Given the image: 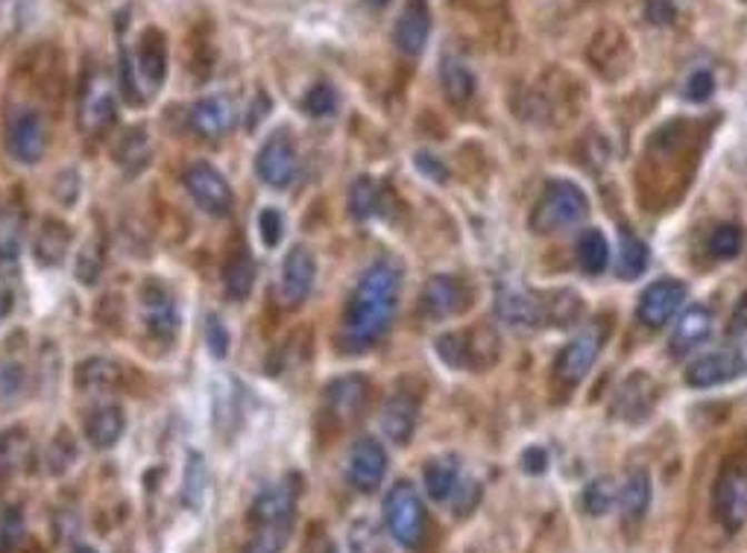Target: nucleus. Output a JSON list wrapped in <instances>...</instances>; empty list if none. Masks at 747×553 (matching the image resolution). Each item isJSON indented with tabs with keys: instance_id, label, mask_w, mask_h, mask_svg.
I'll return each instance as SVG.
<instances>
[{
	"instance_id": "obj_1",
	"label": "nucleus",
	"mask_w": 747,
	"mask_h": 553,
	"mask_svg": "<svg viewBox=\"0 0 747 553\" xmlns=\"http://www.w3.org/2000/svg\"><path fill=\"white\" fill-rule=\"evenodd\" d=\"M399 284H402V273L394 261H376L361 275L346 308V338L358 352L387 334L396 313Z\"/></svg>"
},
{
	"instance_id": "obj_2",
	"label": "nucleus",
	"mask_w": 747,
	"mask_h": 553,
	"mask_svg": "<svg viewBox=\"0 0 747 553\" xmlns=\"http://www.w3.org/2000/svg\"><path fill=\"white\" fill-rule=\"evenodd\" d=\"M297 519V490L273 483L258 492L249 506V542L243 553H281Z\"/></svg>"
},
{
	"instance_id": "obj_3",
	"label": "nucleus",
	"mask_w": 747,
	"mask_h": 553,
	"mask_svg": "<svg viewBox=\"0 0 747 553\" xmlns=\"http://www.w3.org/2000/svg\"><path fill=\"white\" fill-rule=\"evenodd\" d=\"M713 515L727 533H739L747 522V442L724 458L713 483Z\"/></svg>"
},
{
	"instance_id": "obj_4",
	"label": "nucleus",
	"mask_w": 747,
	"mask_h": 553,
	"mask_svg": "<svg viewBox=\"0 0 747 553\" xmlns=\"http://www.w3.org/2000/svg\"><path fill=\"white\" fill-rule=\"evenodd\" d=\"M589 211L587 193L580 191L575 182H548L546 191L539 193L534 214H530V229L537 234H557L562 229L578 225Z\"/></svg>"
},
{
	"instance_id": "obj_5",
	"label": "nucleus",
	"mask_w": 747,
	"mask_h": 553,
	"mask_svg": "<svg viewBox=\"0 0 747 553\" xmlns=\"http://www.w3.org/2000/svg\"><path fill=\"white\" fill-rule=\"evenodd\" d=\"M385 522L394 539L408 551H419L426 542V506L410 481H399L385 495Z\"/></svg>"
},
{
	"instance_id": "obj_6",
	"label": "nucleus",
	"mask_w": 747,
	"mask_h": 553,
	"mask_svg": "<svg viewBox=\"0 0 747 553\" xmlns=\"http://www.w3.org/2000/svg\"><path fill=\"white\" fill-rule=\"evenodd\" d=\"M587 59L592 71L607 82H619L634 68V44L627 32L616 24H607L595 32L587 48Z\"/></svg>"
},
{
	"instance_id": "obj_7",
	"label": "nucleus",
	"mask_w": 747,
	"mask_h": 553,
	"mask_svg": "<svg viewBox=\"0 0 747 553\" xmlns=\"http://www.w3.org/2000/svg\"><path fill=\"white\" fill-rule=\"evenodd\" d=\"M469 305H472V290L458 275L428 279L422 296H419V311L426 313L428 320H451V316L467 311Z\"/></svg>"
},
{
	"instance_id": "obj_8",
	"label": "nucleus",
	"mask_w": 747,
	"mask_h": 553,
	"mask_svg": "<svg viewBox=\"0 0 747 553\" xmlns=\"http://www.w3.org/2000/svg\"><path fill=\"white\" fill-rule=\"evenodd\" d=\"M186 188L193 197V202H197L206 214L226 217L232 211L235 205L232 188H229V182L223 179V173L211 168V164H206V161H197V164H191V168L186 170Z\"/></svg>"
},
{
	"instance_id": "obj_9",
	"label": "nucleus",
	"mask_w": 747,
	"mask_h": 553,
	"mask_svg": "<svg viewBox=\"0 0 747 553\" xmlns=\"http://www.w3.org/2000/svg\"><path fill=\"white\" fill-rule=\"evenodd\" d=\"M114 123V86L100 71H91L80 91V127L89 135H100Z\"/></svg>"
},
{
	"instance_id": "obj_10",
	"label": "nucleus",
	"mask_w": 747,
	"mask_h": 553,
	"mask_svg": "<svg viewBox=\"0 0 747 553\" xmlns=\"http://www.w3.org/2000/svg\"><path fill=\"white\" fill-rule=\"evenodd\" d=\"M48 147V129H44V118L32 109H21V112L9 114L7 121V150L9 155L21 164H36L44 155Z\"/></svg>"
},
{
	"instance_id": "obj_11",
	"label": "nucleus",
	"mask_w": 747,
	"mask_h": 553,
	"mask_svg": "<svg viewBox=\"0 0 747 553\" xmlns=\"http://www.w3.org/2000/svg\"><path fill=\"white\" fill-rule=\"evenodd\" d=\"M387 474V451L381 449V442L363 436L349 451V463H346V481L352 483L355 490L370 495L381 486Z\"/></svg>"
},
{
	"instance_id": "obj_12",
	"label": "nucleus",
	"mask_w": 747,
	"mask_h": 553,
	"mask_svg": "<svg viewBox=\"0 0 747 553\" xmlns=\"http://www.w3.org/2000/svg\"><path fill=\"white\" fill-rule=\"evenodd\" d=\"M601 343H604L601 329L580 331L578 338L571 340V343L560 352V358H557V363H555L557 381L566 386L580 384V381L587 378L589 369L595 366V361H598Z\"/></svg>"
},
{
	"instance_id": "obj_13",
	"label": "nucleus",
	"mask_w": 747,
	"mask_h": 553,
	"mask_svg": "<svg viewBox=\"0 0 747 553\" xmlns=\"http://www.w3.org/2000/svg\"><path fill=\"white\" fill-rule=\"evenodd\" d=\"M654 404H657V384L651 381V375L634 372L621 381V386L612 395L610 413L627 425H634V422H645L651 416Z\"/></svg>"
},
{
	"instance_id": "obj_14",
	"label": "nucleus",
	"mask_w": 747,
	"mask_h": 553,
	"mask_svg": "<svg viewBox=\"0 0 747 553\" xmlns=\"http://www.w3.org/2000/svg\"><path fill=\"white\" fill-rule=\"evenodd\" d=\"M745 369H747V349L745 345H733V349H721V352L698 358V361L689 366V372H686V381H689V386L707 390V386H718L724 384V381L739 378Z\"/></svg>"
},
{
	"instance_id": "obj_15",
	"label": "nucleus",
	"mask_w": 747,
	"mask_h": 553,
	"mask_svg": "<svg viewBox=\"0 0 747 553\" xmlns=\"http://www.w3.org/2000/svg\"><path fill=\"white\" fill-rule=\"evenodd\" d=\"M256 170L258 177L265 179V184H270V188H288L299 173V159L293 144H290V138L281 135V132L273 138H267V144L258 150Z\"/></svg>"
},
{
	"instance_id": "obj_16",
	"label": "nucleus",
	"mask_w": 747,
	"mask_h": 553,
	"mask_svg": "<svg viewBox=\"0 0 747 553\" xmlns=\"http://www.w3.org/2000/svg\"><path fill=\"white\" fill-rule=\"evenodd\" d=\"M686 299V288L675 279L654 281L651 288H645V293L639 296V320L648 325V329H659L666 325Z\"/></svg>"
},
{
	"instance_id": "obj_17",
	"label": "nucleus",
	"mask_w": 747,
	"mask_h": 553,
	"mask_svg": "<svg viewBox=\"0 0 747 553\" xmlns=\"http://www.w3.org/2000/svg\"><path fill=\"white\" fill-rule=\"evenodd\" d=\"M317 279V261L306 247H293L290 255L285 258V270H281V299L288 308H299L308 299Z\"/></svg>"
},
{
	"instance_id": "obj_18",
	"label": "nucleus",
	"mask_w": 747,
	"mask_h": 553,
	"mask_svg": "<svg viewBox=\"0 0 747 553\" xmlns=\"http://www.w3.org/2000/svg\"><path fill=\"white\" fill-rule=\"evenodd\" d=\"M132 64H136L138 80L147 82V89H159L161 82L168 80V39H165V32L156 30V27L141 32Z\"/></svg>"
},
{
	"instance_id": "obj_19",
	"label": "nucleus",
	"mask_w": 747,
	"mask_h": 553,
	"mask_svg": "<svg viewBox=\"0 0 747 553\" xmlns=\"http://www.w3.org/2000/svg\"><path fill=\"white\" fill-rule=\"evenodd\" d=\"M428 32H431V12H428L426 0H408L396 24V48L402 50L405 57H419L428 44Z\"/></svg>"
},
{
	"instance_id": "obj_20",
	"label": "nucleus",
	"mask_w": 747,
	"mask_h": 553,
	"mask_svg": "<svg viewBox=\"0 0 747 553\" xmlns=\"http://www.w3.org/2000/svg\"><path fill=\"white\" fill-rule=\"evenodd\" d=\"M498 320L516 329H539L542 325V305H539L537 290L505 288L496 302Z\"/></svg>"
},
{
	"instance_id": "obj_21",
	"label": "nucleus",
	"mask_w": 747,
	"mask_h": 553,
	"mask_svg": "<svg viewBox=\"0 0 747 553\" xmlns=\"http://www.w3.org/2000/svg\"><path fill=\"white\" fill-rule=\"evenodd\" d=\"M235 123V103L229 97H202L191 109V129L202 138L226 135Z\"/></svg>"
},
{
	"instance_id": "obj_22",
	"label": "nucleus",
	"mask_w": 747,
	"mask_h": 553,
	"mask_svg": "<svg viewBox=\"0 0 747 553\" xmlns=\"http://www.w3.org/2000/svg\"><path fill=\"white\" fill-rule=\"evenodd\" d=\"M141 299H145L147 329L153 331L156 338H161V340L173 338V334H177V325H179V313H177V305H173V299H170L168 290L150 281V284L141 290Z\"/></svg>"
},
{
	"instance_id": "obj_23",
	"label": "nucleus",
	"mask_w": 747,
	"mask_h": 553,
	"mask_svg": "<svg viewBox=\"0 0 747 553\" xmlns=\"http://www.w3.org/2000/svg\"><path fill=\"white\" fill-rule=\"evenodd\" d=\"M417 416L419 401L408 393H396L387 399L385 410H381V428L396 445H408L414 428H417Z\"/></svg>"
},
{
	"instance_id": "obj_24",
	"label": "nucleus",
	"mask_w": 747,
	"mask_h": 553,
	"mask_svg": "<svg viewBox=\"0 0 747 553\" xmlns=\"http://www.w3.org/2000/svg\"><path fill=\"white\" fill-rule=\"evenodd\" d=\"M709 331H713V313L707 308H689V311L677 320L675 331H671V354L680 358V354H689L691 349H698L704 340L709 338Z\"/></svg>"
},
{
	"instance_id": "obj_25",
	"label": "nucleus",
	"mask_w": 747,
	"mask_h": 553,
	"mask_svg": "<svg viewBox=\"0 0 747 553\" xmlns=\"http://www.w3.org/2000/svg\"><path fill=\"white\" fill-rule=\"evenodd\" d=\"M619 504L625 530L639 527L645 513H648V506H651V477H648V472L627 474L625 486L619 492Z\"/></svg>"
},
{
	"instance_id": "obj_26",
	"label": "nucleus",
	"mask_w": 747,
	"mask_h": 553,
	"mask_svg": "<svg viewBox=\"0 0 747 553\" xmlns=\"http://www.w3.org/2000/svg\"><path fill=\"white\" fill-rule=\"evenodd\" d=\"M326 399H329L331 410L338 419H358L367 408V399H370V384L363 378H343V381H335V384L326 390Z\"/></svg>"
},
{
	"instance_id": "obj_27",
	"label": "nucleus",
	"mask_w": 747,
	"mask_h": 553,
	"mask_svg": "<svg viewBox=\"0 0 747 553\" xmlns=\"http://www.w3.org/2000/svg\"><path fill=\"white\" fill-rule=\"evenodd\" d=\"M127 419L118 404H103L97 408L89 419H86V436L94 449H112L123 436Z\"/></svg>"
},
{
	"instance_id": "obj_28",
	"label": "nucleus",
	"mask_w": 747,
	"mask_h": 553,
	"mask_svg": "<svg viewBox=\"0 0 747 553\" xmlns=\"http://www.w3.org/2000/svg\"><path fill=\"white\" fill-rule=\"evenodd\" d=\"M252 284H256V261L249 255V249L241 247L238 252L226 258L223 267V288L226 296L235 299V302H243V299L252 293Z\"/></svg>"
},
{
	"instance_id": "obj_29",
	"label": "nucleus",
	"mask_w": 747,
	"mask_h": 553,
	"mask_svg": "<svg viewBox=\"0 0 747 553\" xmlns=\"http://www.w3.org/2000/svg\"><path fill=\"white\" fill-rule=\"evenodd\" d=\"M71 247V229L62 220H44L36 234V261L41 267H59Z\"/></svg>"
},
{
	"instance_id": "obj_30",
	"label": "nucleus",
	"mask_w": 747,
	"mask_h": 553,
	"mask_svg": "<svg viewBox=\"0 0 747 553\" xmlns=\"http://www.w3.org/2000/svg\"><path fill=\"white\" fill-rule=\"evenodd\" d=\"M426 490H428V495L435 497V501H440V504L451 501L455 492L460 490L458 458L446 454V458L431 460V463L426 465Z\"/></svg>"
},
{
	"instance_id": "obj_31",
	"label": "nucleus",
	"mask_w": 747,
	"mask_h": 553,
	"mask_svg": "<svg viewBox=\"0 0 747 553\" xmlns=\"http://www.w3.org/2000/svg\"><path fill=\"white\" fill-rule=\"evenodd\" d=\"M440 86H442V94H446V100H449L451 105L464 109L467 103H472L475 77L467 64L460 62V59H442Z\"/></svg>"
},
{
	"instance_id": "obj_32",
	"label": "nucleus",
	"mask_w": 747,
	"mask_h": 553,
	"mask_svg": "<svg viewBox=\"0 0 747 553\" xmlns=\"http://www.w3.org/2000/svg\"><path fill=\"white\" fill-rule=\"evenodd\" d=\"M578 264L584 273L598 275L610 264V247L604 241V234L598 229H587L578 238Z\"/></svg>"
},
{
	"instance_id": "obj_33",
	"label": "nucleus",
	"mask_w": 747,
	"mask_h": 553,
	"mask_svg": "<svg viewBox=\"0 0 747 553\" xmlns=\"http://www.w3.org/2000/svg\"><path fill=\"white\" fill-rule=\"evenodd\" d=\"M24 243V214L16 205L0 209V261H12Z\"/></svg>"
},
{
	"instance_id": "obj_34",
	"label": "nucleus",
	"mask_w": 747,
	"mask_h": 553,
	"mask_svg": "<svg viewBox=\"0 0 747 553\" xmlns=\"http://www.w3.org/2000/svg\"><path fill=\"white\" fill-rule=\"evenodd\" d=\"M209 490V472H206V460L202 454H191L186 463V483H182V501L191 510H200Z\"/></svg>"
},
{
	"instance_id": "obj_35",
	"label": "nucleus",
	"mask_w": 747,
	"mask_h": 553,
	"mask_svg": "<svg viewBox=\"0 0 747 553\" xmlns=\"http://www.w3.org/2000/svg\"><path fill=\"white\" fill-rule=\"evenodd\" d=\"M349 211L358 220H367V217L378 214L381 211V188L372 179L361 177L358 182L349 188Z\"/></svg>"
},
{
	"instance_id": "obj_36",
	"label": "nucleus",
	"mask_w": 747,
	"mask_h": 553,
	"mask_svg": "<svg viewBox=\"0 0 747 553\" xmlns=\"http://www.w3.org/2000/svg\"><path fill=\"white\" fill-rule=\"evenodd\" d=\"M645 267H648V247L636 234L625 232L619 249V275L621 279H636V275L645 273Z\"/></svg>"
},
{
	"instance_id": "obj_37",
	"label": "nucleus",
	"mask_w": 747,
	"mask_h": 553,
	"mask_svg": "<svg viewBox=\"0 0 747 553\" xmlns=\"http://www.w3.org/2000/svg\"><path fill=\"white\" fill-rule=\"evenodd\" d=\"M741 243H745V238H741L739 225L721 223L709 232L707 247L713 258H718V261H730V258H736L741 252Z\"/></svg>"
},
{
	"instance_id": "obj_38",
	"label": "nucleus",
	"mask_w": 747,
	"mask_h": 553,
	"mask_svg": "<svg viewBox=\"0 0 747 553\" xmlns=\"http://www.w3.org/2000/svg\"><path fill=\"white\" fill-rule=\"evenodd\" d=\"M118 381V366L103 358H94V361H86L77 366V384L82 390H103V386H112Z\"/></svg>"
},
{
	"instance_id": "obj_39",
	"label": "nucleus",
	"mask_w": 747,
	"mask_h": 553,
	"mask_svg": "<svg viewBox=\"0 0 747 553\" xmlns=\"http://www.w3.org/2000/svg\"><path fill=\"white\" fill-rule=\"evenodd\" d=\"M616 497H619V492H616V483H612L610 477H595L587 490H584V510L598 519V515L610 513V506L616 504Z\"/></svg>"
},
{
	"instance_id": "obj_40",
	"label": "nucleus",
	"mask_w": 747,
	"mask_h": 553,
	"mask_svg": "<svg viewBox=\"0 0 747 553\" xmlns=\"http://www.w3.org/2000/svg\"><path fill=\"white\" fill-rule=\"evenodd\" d=\"M27 458V431L12 428V431L0 433V469L3 472H16L24 465Z\"/></svg>"
},
{
	"instance_id": "obj_41",
	"label": "nucleus",
	"mask_w": 747,
	"mask_h": 553,
	"mask_svg": "<svg viewBox=\"0 0 747 553\" xmlns=\"http://www.w3.org/2000/svg\"><path fill=\"white\" fill-rule=\"evenodd\" d=\"M114 159L121 161L127 170H141L150 159V144H147V135L141 129H132L127 138L121 141V150L114 153Z\"/></svg>"
},
{
	"instance_id": "obj_42",
	"label": "nucleus",
	"mask_w": 747,
	"mask_h": 553,
	"mask_svg": "<svg viewBox=\"0 0 747 553\" xmlns=\"http://www.w3.org/2000/svg\"><path fill=\"white\" fill-rule=\"evenodd\" d=\"M24 536V515L18 506L0 510V553H12Z\"/></svg>"
},
{
	"instance_id": "obj_43",
	"label": "nucleus",
	"mask_w": 747,
	"mask_h": 553,
	"mask_svg": "<svg viewBox=\"0 0 747 553\" xmlns=\"http://www.w3.org/2000/svg\"><path fill=\"white\" fill-rule=\"evenodd\" d=\"M302 109H306L308 114H313V118H329V114H335V109H338V91L331 89V86H326V82H320V86H313V89L308 91L306 100H302Z\"/></svg>"
},
{
	"instance_id": "obj_44",
	"label": "nucleus",
	"mask_w": 747,
	"mask_h": 553,
	"mask_svg": "<svg viewBox=\"0 0 747 553\" xmlns=\"http://www.w3.org/2000/svg\"><path fill=\"white\" fill-rule=\"evenodd\" d=\"M258 232H261V241L265 247L276 249L281 243V234H285V220L276 209H265L258 214Z\"/></svg>"
},
{
	"instance_id": "obj_45",
	"label": "nucleus",
	"mask_w": 747,
	"mask_h": 553,
	"mask_svg": "<svg viewBox=\"0 0 747 553\" xmlns=\"http://www.w3.org/2000/svg\"><path fill=\"white\" fill-rule=\"evenodd\" d=\"M713 91H716V77H713V71H707V68H700V71L691 73L689 82H686V97H689L691 103H704V100L713 97Z\"/></svg>"
},
{
	"instance_id": "obj_46",
	"label": "nucleus",
	"mask_w": 747,
	"mask_h": 553,
	"mask_svg": "<svg viewBox=\"0 0 747 553\" xmlns=\"http://www.w3.org/2000/svg\"><path fill=\"white\" fill-rule=\"evenodd\" d=\"M206 343H209V352L215 358H226V352H229V331L220 322V316H209L206 320Z\"/></svg>"
},
{
	"instance_id": "obj_47",
	"label": "nucleus",
	"mask_w": 747,
	"mask_h": 553,
	"mask_svg": "<svg viewBox=\"0 0 747 553\" xmlns=\"http://www.w3.org/2000/svg\"><path fill=\"white\" fill-rule=\"evenodd\" d=\"M548 465V454L542 449H528L522 454V469L528 474H542Z\"/></svg>"
},
{
	"instance_id": "obj_48",
	"label": "nucleus",
	"mask_w": 747,
	"mask_h": 553,
	"mask_svg": "<svg viewBox=\"0 0 747 553\" xmlns=\"http://www.w3.org/2000/svg\"><path fill=\"white\" fill-rule=\"evenodd\" d=\"M648 18H651V24H668L675 18V9H671L668 0H651L648 3Z\"/></svg>"
},
{
	"instance_id": "obj_49",
	"label": "nucleus",
	"mask_w": 747,
	"mask_h": 553,
	"mask_svg": "<svg viewBox=\"0 0 747 553\" xmlns=\"http://www.w3.org/2000/svg\"><path fill=\"white\" fill-rule=\"evenodd\" d=\"M9 311H12V288L0 279V320H7Z\"/></svg>"
},
{
	"instance_id": "obj_50",
	"label": "nucleus",
	"mask_w": 747,
	"mask_h": 553,
	"mask_svg": "<svg viewBox=\"0 0 747 553\" xmlns=\"http://www.w3.org/2000/svg\"><path fill=\"white\" fill-rule=\"evenodd\" d=\"M267 109H270V100H267V94H265L261 105H258V100H256V109H252V114H249V129H256V123L265 121Z\"/></svg>"
},
{
	"instance_id": "obj_51",
	"label": "nucleus",
	"mask_w": 747,
	"mask_h": 553,
	"mask_svg": "<svg viewBox=\"0 0 747 553\" xmlns=\"http://www.w3.org/2000/svg\"><path fill=\"white\" fill-rule=\"evenodd\" d=\"M0 378H3V381H9V378H21V372H18V366H9V369H3V372H0ZM0 393H18V386L0 384Z\"/></svg>"
},
{
	"instance_id": "obj_52",
	"label": "nucleus",
	"mask_w": 747,
	"mask_h": 553,
	"mask_svg": "<svg viewBox=\"0 0 747 553\" xmlns=\"http://www.w3.org/2000/svg\"><path fill=\"white\" fill-rule=\"evenodd\" d=\"M363 3H367V7H372V9H385L390 0H363Z\"/></svg>"
},
{
	"instance_id": "obj_53",
	"label": "nucleus",
	"mask_w": 747,
	"mask_h": 553,
	"mask_svg": "<svg viewBox=\"0 0 747 553\" xmlns=\"http://www.w3.org/2000/svg\"><path fill=\"white\" fill-rule=\"evenodd\" d=\"M73 553H100V551H94V547H77Z\"/></svg>"
}]
</instances>
